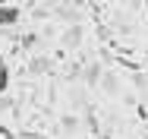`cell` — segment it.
<instances>
[{"label": "cell", "instance_id": "2", "mask_svg": "<svg viewBox=\"0 0 148 139\" xmlns=\"http://www.w3.org/2000/svg\"><path fill=\"white\" fill-rule=\"evenodd\" d=\"M10 89V66L0 60V92H6Z\"/></svg>", "mask_w": 148, "mask_h": 139}, {"label": "cell", "instance_id": "1", "mask_svg": "<svg viewBox=\"0 0 148 139\" xmlns=\"http://www.w3.org/2000/svg\"><path fill=\"white\" fill-rule=\"evenodd\" d=\"M19 22V6H0V28H10Z\"/></svg>", "mask_w": 148, "mask_h": 139}, {"label": "cell", "instance_id": "3", "mask_svg": "<svg viewBox=\"0 0 148 139\" xmlns=\"http://www.w3.org/2000/svg\"><path fill=\"white\" fill-rule=\"evenodd\" d=\"M63 41H66V44H76V41H79V28H69V35H66Z\"/></svg>", "mask_w": 148, "mask_h": 139}]
</instances>
